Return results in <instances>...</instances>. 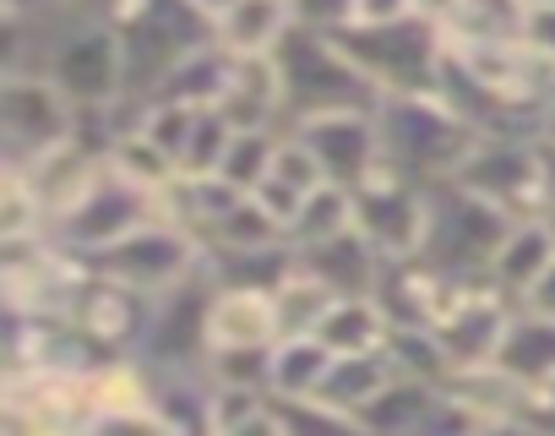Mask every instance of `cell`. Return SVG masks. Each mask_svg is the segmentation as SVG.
Segmentation results:
<instances>
[{"label":"cell","mask_w":555,"mask_h":436,"mask_svg":"<svg viewBox=\"0 0 555 436\" xmlns=\"http://www.w3.org/2000/svg\"><path fill=\"white\" fill-rule=\"evenodd\" d=\"M223 72H229V55L212 44V39H202V44H191L158 82H153V93L142 99V104H180V110H212L218 104V88H223Z\"/></svg>","instance_id":"cell-22"},{"label":"cell","mask_w":555,"mask_h":436,"mask_svg":"<svg viewBox=\"0 0 555 436\" xmlns=\"http://www.w3.org/2000/svg\"><path fill=\"white\" fill-rule=\"evenodd\" d=\"M289 137L311 153V164L322 169L327 185H354L360 175H371L382 164V142H376V110H338V115H311L295 120Z\"/></svg>","instance_id":"cell-14"},{"label":"cell","mask_w":555,"mask_h":436,"mask_svg":"<svg viewBox=\"0 0 555 436\" xmlns=\"http://www.w3.org/2000/svg\"><path fill=\"white\" fill-rule=\"evenodd\" d=\"M387 317L371 295H349V300H333L322 311V322L311 328V338L327 349V355H382L387 349Z\"/></svg>","instance_id":"cell-23"},{"label":"cell","mask_w":555,"mask_h":436,"mask_svg":"<svg viewBox=\"0 0 555 436\" xmlns=\"http://www.w3.org/2000/svg\"><path fill=\"white\" fill-rule=\"evenodd\" d=\"M555 257V241L544 235V225L539 218H522V225H512L506 235H501V246H495V257H490V268H485V279L517 306L522 300V290L544 273V262Z\"/></svg>","instance_id":"cell-24"},{"label":"cell","mask_w":555,"mask_h":436,"mask_svg":"<svg viewBox=\"0 0 555 436\" xmlns=\"http://www.w3.org/2000/svg\"><path fill=\"white\" fill-rule=\"evenodd\" d=\"M278 436H371L349 409H333L327 398H267Z\"/></svg>","instance_id":"cell-32"},{"label":"cell","mask_w":555,"mask_h":436,"mask_svg":"<svg viewBox=\"0 0 555 436\" xmlns=\"http://www.w3.org/2000/svg\"><path fill=\"white\" fill-rule=\"evenodd\" d=\"M278 137H284V131H234L229 148H223V158H218V175H212V180H223V185H234V191H256V180L267 175V158H272Z\"/></svg>","instance_id":"cell-36"},{"label":"cell","mask_w":555,"mask_h":436,"mask_svg":"<svg viewBox=\"0 0 555 436\" xmlns=\"http://www.w3.org/2000/svg\"><path fill=\"white\" fill-rule=\"evenodd\" d=\"M506 230H512V218H501L490 202H479L457 180H441V185H430V218H425L420 257L447 279H485Z\"/></svg>","instance_id":"cell-6"},{"label":"cell","mask_w":555,"mask_h":436,"mask_svg":"<svg viewBox=\"0 0 555 436\" xmlns=\"http://www.w3.org/2000/svg\"><path fill=\"white\" fill-rule=\"evenodd\" d=\"M392 382H398V371H392L387 349H382V355H333V366H327L317 398H327L333 409H349V414L360 420Z\"/></svg>","instance_id":"cell-25"},{"label":"cell","mask_w":555,"mask_h":436,"mask_svg":"<svg viewBox=\"0 0 555 436\" xmlns=\"http://www.w3.org/2000/svg\"><path fill=\"white\" fill-rule=\"evenodd\" d=\"M409 17H414L409 0H354L349 28H392V23H409Z\"/></svg>","instance_id":"cell-42"},{"label":"cell","mask_w":555,"mask_h":436,"mask_svg":"<svg viewBox=\"0 0 555 436\" xmlns=\"http://www.w3.org/2000/svg\"><path fill=\"white\" fill-rule=\"evenodd\" d=\"M528 28L522 0H463L457 17L441 28L447 44H517Z\"/></svg>","instance_id":"cell-28"},{"label":"cell","mask_w":555,"mask_h":436,"mask_svg":"<svg viewBox=\"0 0 555 436\" xmlns=\"http://www.w3.org/2000/svg\"><path fill=\"white\" fill-rule=\"evenodd\" d=\"M338 295H327L311 273H300V262H295V273L272 290V317H278V338H311V328L322 322V311L333 306Z\"/></svg>","instance_id":"cell-33"},{"label":"cell","mask_w":555,"mask_h":436,"mask_svg":"<svg viewBox=\"0 0 555 436\" xmlns=\"http://www.w3.org/2000/svg\"><path fill=\"white\" fill-rule=\"evenodd\" d=\"M295 262H300V273H311V279H317L327 295H338V300L371 295V290H376V273H382V257H376L354 230H344V235H333V241H322V246L295 252Z\"/></svg>","instance_id":"cell-19"},{"label":"cell","mask_w":555,"mask_h":436,"mask_svg":"<svg viewBox=\"0 0 555 436\" xmlns=\"http://www.w3.org/2000/svg\"><path fill=\"white\" fill-rule=\"evenodd\" d=\"M207 300H212V279H207V262H202V273L191 284L153 300V322H147V338H142L137 360L153 366V371L202 366L207 360Z\"/></svg>","instance_id":"cell-13"},{"label":"cell","mask_w":555,"mask_h":436,"mask_svg":"<svg viewBox=\"0 0 555 436\" xmlns=\"http://www.w3.org/2000/svg\"><path fill=\"white\" fill-rule=\"evenodd\" d=\"M317 185H327V180H322V169H317V164H311V153L284 131V137H278V148H272V158H267V175L256 180V191H250V196L278 218V225L289 230V218L300 213V202H306Z\"/></svg>","instance_id":"cell-21"},{"label":"cell","mask_w":555,"mask_h":436,"mask_svg":"<svg viewBox=\"0 0 555 436\" xmlns=\"http://www.w3.org/2000/svg\"><path fill=\"white\" fill-rule=\"evenodd\" d=\"M539 225L555 241V153H544V196H539Z\"/></svg>","instance_id":"cell-47"},{"label":"cell","mask_w":555,"mask_h":436,"mask_svg":"<svg viewBox=\"0 0 555 436\" xmlns=\"http://www.w3.org/2000/svg\"><path fill=\"white\" fill-rule=\"evenodd\" d=\"M539 148H544V153H555V110L539 120Z\"/></svg>","instance_id":"cell-52"},{"label":"cell","mask_w":555,"mask_h":436,"mask_svg":"<svg viewBox=\"0 0 555 436\" xmlns=\"http://www.w3.org/2000/svg\"><path fill=\"white\" fill-rule=\"evenodd\" d=\"M202 262H207V257H202V246H196L180 225L158 218V225H142L137 235L115 241L109 252L88 257V273L115 279V284H126V290L147 295V300H164L169 290L191 284V279L202 273Z\"/></svg>","instance_id":"cell-9"},{"label":"cell","mask_w":555,"mask_h":436,"mask_svg":"<svg viewBox=\"0 0 555 436\" xmlns=\"http://www.w3.org/2000/svg\"><path fill=\"white\" fill-rule=\"evenodd\" d=\"M278 344V317L272 295L261 290H218L207 300V355L212 349H272Z\"/></svg>","instance_id":"cell-18"},{"label":"cell","mask_w":555,"mask_h":436,"mask_svg":"<svg viewBox=\"0 0 555 436\" xmlns=\"http://www.w3.org/2000/svg\"><path fill=\"white\" fill-rule=\"evenodd\" d=\"M185 7H191V12H196V17H202V23L212 28V23H218V17H223L229 7H234V0H185Z\"/></svg>","instance_id":"cell-50"},{"label":"cell","mask_w":555,"mask_h":436,"mask_svg":"<svg viewBox=\"0 0 555 436\" xmlns=\"http://www.w3.org/2000/svg\"><path fill=\"white\" fill-rule=\"evenodd\" d=\"M463 191H474L479 202H490L501 218L522 225L539 218V196H544V148L539 137H512V131H490L468 148V158L452 175Z\"/></svg>","instance_id":"cell-8"},{"label":"cell","mask_w":555,"mask_h":436,"mask_svg":"<svg viewBox=\"0 0 555 436\" xmlns=\"http://www.w3.org/2000/svg\"><path fill=\"white\" fill-rule=\"evenodd\" d=\"M120 0H61L55 17H72V23H115Z\"/></svg>","instance_id":"cell-45"},{"label":"cell","mask_w":555,"mask_h":436,"mask_svg":"<svg viewBox=\"0 0 555 436\" xmlns=\"http://www.w3.org/2000/svg\"><path fill=\"white\" fill-rule=\"evenodd\" d=\"M474 436H555V425L539 414H501V420H485Z\"/></svg>","instance_id":"cell-44"},{"label":"cell","mask_w":555,"mask_h":436,"mask_svg":"<svg viewBox=\"0 0 555 436\" xmlns=\"http://www.w3.org/2000/svg\"><path fill=\"white\" fill-rule=\"evenodd\" d=\"M77 436H180V431L142 403V409H99L77 425Z\"/></svg>","instance_id":"cell-40"},{"label":"cell","mask_w":555,"mask_h":436,"mask_svg":"<svg viewBox=\"0 0 555 436\" xmlns=\"http://www.w3.org/2000/svg\"><path fill=\"white\" fill-rule=\"evenodd\" d=\"M430 409H436V387H430V382L398 376V382L360 414V425H365L371 436H425Z\"/></svg>","instance_id":"cell-29"},{"label":"cell","mask_w":555,"mask_h":436,"mask_svg":"<svg viewBox=\"0 0 555 436\" xmlns=\"http://www.w3.org/2000/svg\"><path fill=\"white\" fill-rule=\"evenodd\" d=\"M295 273V246L278 241V246H256V252H207V279L218 290H261L272 295Z\"/></svg>","instance_id":"cell-26"},{"label":"cell","mask_w":555,"mask_h":436,"mask_svg":"<svg viewBox=\"0 0 555 436\" xmlns=\"http://www.w3.org/2000/svg\"><path fill=\"white\" fill-rule=\"evenodd\" d=\"M490 366L539 409V398L555 387V322L550 317H533V311H512L506 317V333H501V344L490 355Z\"/></svg>","instance_id":"cell-16"},{"label":"cell","mask_w":555,"mask_h":436,"mask_svg":"<svg viewBox=\"0 0 555 436\" xmlns=\"http://www.w3.org/2000/svg\"><path fill=\"white\" fill-rule=\"evenodd\" d=\"M158 218H164V202L153 191H137L109 164H99V175L44 225V241H55L61 252L88 262V257L109 252L115 241L137 235L142 225H158Z\"/></svg>","instance_id":"cell-4"},{"label":"cell","mask_w":555,"mask_h":436,"mask_svg":"<svg viewBox=\"0 0 555 436\" xmlns=\"http://www.w3.org/2000/svg\"><path fill=\"white\" fill-rule=\"evenodd\" d=\"M452 284H457V279L436 273L425 257H398V262H382L371 300L382 306L387 328H420V333H430L436 317H441L447 300H452Z\"/></svg>","instance_id":"cell-15"},{"label":"cell","mask_w":555,"mask_h":436,"mask_svg":"<svg viewBox=\"0 0 555 436\" xmlns=\"http://www.w3.org/2000/svg\"><path fill=\"white\" fill-rule=\"evenodd\" d=\"M344 230H354L349 191H344V185H317V191L300 202V213L289 218L284 241H289L295 252H306V246H322V241H333V235H344Z\"/></svg>","instance_id":"cell-31"},{"label":"cell","mask_w":555,"mask_h":436,"mask_svg":"<svg viewBox=\"0 0 555 436\" xmlns=\"http://www.w3.org/2000/svg\"><path fill=\"white\" fill-rule=\"evenodd\" d=\"M34 72L77 115L126 104V55H120V34L109 23L39 17V61H34Z\"/></svg>","instance_id":"cell-2"},{"label":"cell","mask_w":555,"mask_h":436,"mask_svg":"<svg viewBox=\"0 0 555 436\" xmlns=\"http://www.w3.org/2000/svg\"><path fill=\"white\" fill-rule=\"evenodd\" d=\"M517 311H533V317H550V322H555V257H550V262H544V273L522 290Z\"/></svg>","instance_id":"cell-43"},{"label":"cell","mask_w":555,"mask_h":436,"mask_svg":"<svg viewBox=\"0 0 555 436\" xmlns=\"http://www.w3.org/2000/svg\"><path fill=\"white\" fill-rule=\"evenodd\" d=\"M338 50L354 61V72H360L382 99L436 93L441 66H447V39H441V28H430V23H420V17L392 23V28H349V34H338Z\"/></svg>","instance_id":"cell-5"},{"label":"cell","mask_w":555,"mask_h":436,"mask_svg":"<svg viewBox=\"0 0 555 436\" xmlns=\"http://www.w3.org/2000/svg\"><path fill=\"white\" fill-rule=\"evenodd\" d=\"M409 7H414V17H420V23H430V28H447V23L457 17V7H463V0H409Z\"/></svg>","instance_id":"cell-46"},{"label":"cell","mask_w":555,"mask_h":436,"mask_svg":"<svg viewBox=\"0 0 555 436\" xmlns=\"http://www.w3.org/2000/svg\"><path fill=\"white\" fill-rule=\"evenodd\" d=\"M272 72L284 88V131L311 115H338V110H376L382 93L354 72V61L338 50V39L289 28L284 44L272 50Z\"/></svg>","instance_id":"cell-3"},{"label":"cell","mask_w":555,"mask_h":436,"mask_svg":"<svg viewBox=\"0 0 555 436\" xmlns=\"http://www.w3.org/2000/svg\"><path fill=\"white\" fill-rule=\"evenodd\" d=\"M0 7H7V12H17V17H55L61 12V0H0Z\"/></svg>","instance_id":"cell-49"},{"label":"cell","mask_w":555,"mask_h":436,"mask_svg":"<svg viewBox=\"0 0 555 436\" xmlns=\"http://www.w3.org/2000/svg\"><path fill=\"white\" fill-rule=\"evenodd\" d=\"M229 137H234V126L218 110H196L191 131H185V148H180V180H212Z\"/></svg>","instance_id":"cell-35"},{"label":"cell","mask_w":555,"mask_h":436,"mask_svg":"<svg viewBox=\"0 0 555 436\" xmlns=\"http://www.w3.org/2000/svg\"><path fill=\"white\" fill-rule=\"evenodd\" d=\"M104 164H109L120 180H131L137 191H153V196H164V191L180 180V175H175V164H169V158H164V153L137 131V126H131V131H120V137L109 142Z\"/></svg>","instance_id":"cell-34"},{"label":"cell","mask_w":555,"mask_h":436,"mask_svg":"<svg viewBox=\"0 0 555 436\" xmlns=\"http://www.w3.org/2000/svg\"><path fill=\"white\" fill-rule=\"evenodd\" d=\"M12 371H17V349H12V338H0V393H7Z\"/></svg>","instance_id":"cell-51"},{"label":"cell","mask_w":555,"mask_h":436,"mask_svg":"<svg viewBox=\"0 0 555 436\" xmlns=\"http://www.w3.org/2000/svg\"><path fill=\"white\" fill-rule=\"evenodd\" d=\"M212 436H278L261 393H212Z\"/></svg>","instance_id":"cell-38"},{"label":"cell","mask_w":555,"mask_h":436,"mask_svg":"<svg viewBox=\"0 0 555 436\" xmlns=\"http://www.w3.org/2000/svg\"><path fill=\"white\" fill-rule=\"evenodd\" d=\"M349 213H354V235L382 257H420L425 246V218H430V185L398 175L392 164H376L349 185Z\"/></svg>","instance_id":"cell-7"},{"label":"cell","mask_w":555,"mask_h":436,"mask_svg":"<svg viewBox=\"0 0 555 436\" xmlns=\"http://www.w3.org/2000/svg\"><path fill=\"white\" fill-rule=\"evenodd\" d=\"M212 39V28L185 7V0H147V7L120 28V55H126V104H142L153 82L191 50Z\"/></svg>","instance_id":"cell-10"},{"label":"cell","mask_w":555,"mask_h":436,"mask_svg":"<svg viewBox=\"0 0 555 436\" xmlns=\"http://www.w3.org/2000/svg\"><path fill=\"white\" fill-rule=\"evenodd\" d=\"M333 355L317 338H278L267 355V398H317Z\"/></svg>","instance_id":"cell-27"},{"label":"cell","mask_w":555,"mask_h":436,"mask_svg":"<svg viewBox=\"0 0 555 436\" xmlns=\"http://www.w3.org/2000/svg\"><path fill=\"white\" fill-rule=\"evenodd\" d=\"M34 61H39V23L0 7V82L34 72Z\"/></svg>","instance_id":"cell-39"},{"label":"cell","mask_w":555,"mask_h":436,"mask_svg":"<svg viewBox=\"0 0 555 436\" xmlns=\"http://www.w3.org/2000/svg\"><path fill=\"white\" fill-rule=\"evenodd\" d=\"M289 28H295L289 0H234V7L212 23V44L234 61H261L284 44Z\"/></svg>","instance_id":"cell-20"},{"label":"cell","mask_w":555,"mask_h":436,"mask_svg":"<svg viewBox=\"0 0 555 436\" xmlns=\"http://www.w3.org/2000/svg\"><path fill=\"white\" fill-rule=\"evenodd\" d=\"M44 241V207L23 164H0V252Z\"/></svg>","instance_id":"cell-30"},{"label":"cell","mask_w":555,"mask_h":436,"mask_svg":"<svg viewBox=\"0 0 555 436\" xmlns=\"http://www.w3.org/2000/svg\"><path fill=\"white\" fill-rule=\"evenodd\" d=\"M212 110L234 131H284V88H278L272 55H261V61H234L229 55V72H223V88H218Z\"/></svg>","instance_id":"cell-17"},{"label":"cell","mask_w":555,"mask_h":436,"mask_svg":"<svg viewBox=\"0 0 555 436\" xmlns=\"http://www.w3.org/2000/svg\"><path fill=\"white\" fill-rule=\"evenodd\" d=\"M0 436H61V431L34 425V420H23V414H12V409H0Z\"/></svg>","instance_id":"cell-48"},{"label":"cell","mask_w":555,"mask_h":436,"mask_svg":"<svg viewBox=\"0 0 555 436\" xmlns=\"http://www.w3.org/2000/svg\"><path fill=\"white\" fill-rule=\"evenodd\" d=\"M512 311H517V306H512L490 279H457L447 311H441L436 328H430V338H436V349H441V360H447V376H452V371L490 366V355H495V344H501Z\"/></svg>","instance_id":"cell-12"},{"label":"cell","mask_w":555,"mask_h":436,"mask_svg":"<svg viewBox=\"0 0 555 436\" xmlns=\"http://www.w3.org/2000/svg\"><path fill=\"white\" fill-rule=\"evenodd\" d=\"M66 322L93 349V360H137V349L147 338V322H153V300L115 284V279L88 273L72 311H66Z\"/></svg>","instance_id":"cell-11"},{"label":"cell","mask_w":555,"mask_h":436,"mask_svg":"<svg viewBox=\"0 0 555 436\" xmlns=\"http://www.w3.org/2000/svg\"><path fill=\"white\" fill-rule=\"evenodd\" d=\"M267 355L272 349H212L202 360V371L218 393H261L267 398Z\"/></svg>","instance_id":"cell-37"},{"label":"cell","mask_w":555,"mask_h":436,"mask_svg":"<svg viewBox=\"0 0 555 436\" xmlns=\"http://www.w3.org/2000/svg\"><path fill=\"white\" fill-rule=\"evenodd\" d=\"M289 17H295V28H306V34L338 39V34H349L354 0H289Z\"/></svg>","instance_id":"cell-41"},{"label":"cell","mask_w":555,"mask_h":436,"mask_svg":"<svg viewBox=\"0 0 555 436\" xmlns=\"http://www.w3.org/2000/svg\"><path fill=\"white\" fill-rule=\"evenodd\" d=\"M539 414H544V420H550V425H555V387H550V393H544V398H539Z\"/></svg>","instance_id":"cell-53"},{"label":"cell","mask_w":555,"mask_h":436,"mask_svg":"<svg viewBox=\"0 0 555 436\" xmlns=\"http://www.w3.org/2000/svg\"><path fill=\"white\" fill-rule=\"evenodd\" d=\"M376 142H382V164H392L420 185H441L457 175L479 131L441 93H398L376 104Z\"/></svg>","instance_id":"cell-1"}]
</instances>
